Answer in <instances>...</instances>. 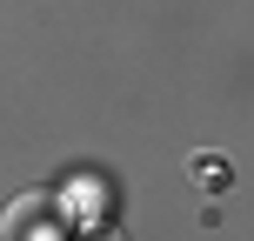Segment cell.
Segmentation results:
<instances>
[{"label": "cell", "instance_id": "7a4b0ae2", "mask_svg": "<svg viewBox=\"0 0 254 241\" xmlns=\"http://www.w3.org/2000/svg\"><path fill=\"white\" fill-rule=\"evenodd\" d=\"M80 241H127V235L114 228V221H101V228H87V235H80Z\"/></svg>", "mask_w": 254, "mask_h": 241}, {"label": "cell", "instance_id": "6da1fadb", "mask_svg": "<svg viewBox=\"0 0 254 241\" xmlns=\"http://www.w3.org/2000/svg\"><path fill=\"white\" fill-rule=\"evenodd\" d=\"M0 235L7 241H61V208L47 194H20L7 208V221H0Z\"/></svg>", "mask_w": 254, "mask_h": 241}]
</instances>
